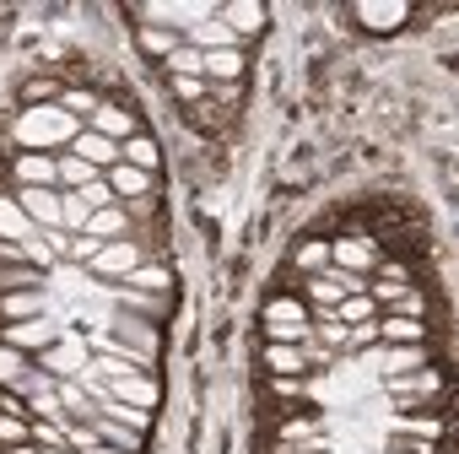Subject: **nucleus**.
<instances>
[{"mask_svg":"<svg viewBox=\"0 0 459 454\" xmlns=\"http://www.w3.org/2000/svg\"><path fill=\"white\" fill-rule=\"evenodd\" d=\"M82 130H87L82 119H71L60 103H49V109H17L6 125V141H12V152H65Z\"/></svg>","mask_w":459,"mask_h":454,"instance_id":"nucleus-1","label":"nucleus"},{"mask_svg":"<svg viewBox=\"0 0 459 454\" xmlns=\"http://www.w3.org/2000/svg\"><path fill=\"white\" fill-rule=\"evenodd\" d=\"M221 6L211 0H178V6H157V0H141V6H125V22L130 28H162V33H189L200 22H211Z\"/></svg>","mask_w":459,"mask_h":454,"instance_id":"nucleus-2","label":"nucleus"},{"mask_svg":"<svg viewBox=\"0 0 459 454\" xmlns=\"http://www.w3.org/2000/svg\"><path fill=\"white\" fill-rule=\"evenodd\" d=\"M427 12L421 6H368V0H357V6H346V22L368 39H389V33H405V22H421Z\"/></svg>","mask_w":459,"mask_h":454,"instance_id":"nucleus-3","label":"nucleus"},{"mask_svg":"<svg viewBox=\"0 0 459 454\" xmlns=\"http://www.w3.org/2000/svg\"><path fill=\"white\" fill-rule=\"evenodd\" d=\"M108 395H114L119 406H135V411H146V416H157V411H162V400H168V384H162V373H146V368H130L125 379H114V384H108Z\"/></svg>","mask_w":459,"mask_h":454,"instance_id":"nucleus-4","label":"nucleus"},{"mask_svg":"<svg viewBox=\"0 0 459 454\" xmlns=\"http://www.w3.org/2000/svg\"><path fill=\"white\" fill-rule=\"evenodd\" d=\"M71 325H60V319H49V314H39V319H17V325H0V341L6 346H17V352H28V357H39V352H49L60 336H65Z\"/></svg>","mask_w":459,"mask_h":454,"instance_id":"nucleus-5","label":"nucleus"},{"mask_svg":"<svg viewBox=\"0 0 459 454\" xmlns=\"http://www.w3.org/2000/svg\"><path fill=\"white\" fill-rule=\"evenodd\" d=\"M135 266H146V249H141L135 239H119V244H103L98 260H92L82 276H87V282H125Z\"/></svg>","mask_w":459,"mask_h":454,"instance_id":"nucleus-6","label":"nucleus"},{"mask_svg":"<svg viewBox=\"0 0 459 454\" xmlns=\"http://www.w3.org/2000/svg\"><path fill=\"white\" fill-rule=\"evenodd\" d=\"M87 357H92L87 336H82V330H65V336H60V341H55L49 352H39L33 362H39V368H44L49 379H76V373L87 368Z\"/></svg>","mask_w":459,"mask_h":454,"instance_id":"nucleus-7","label":"nucleus"},{"mask_svg":"<svg viewBox=\"0 0 459 454\" xmlns=\"http://www.w3.org/2000/svg\"><path fill=\"white\" fill-rule=\"evenodd\" d=\"M221 22L233 28V39L244 49H255L265 33H271V6H260V0H227L221 6Z\"/></svg>","mask_w":459,"mask_h":454,"instance_id":"nucleus-8","label":"nucleus"},{"mask_svg":"<svg viewBox=\"0 0 459 454\" xmlns=\"http://www.w3.org/2000/svg\"><path fill=\"white\" fill-rule=\"evenodd\" d=\"M378 244L373 239H357V233H330V266L351 271V276H373L378 271Z\"/></svg>","mask_w":459,"mask_h":454,"instance_id":"nucleus-9","label":"nucleus"},{"mask_svg":"<svg viewBox=\"0 0 459 454\" xmlns=\"http://www.w3.org/2000/svg\"><path fill=\"white\" fill-rule=\"evenodd\" d=\"M421 341H448V330H437L427 319H405V314L378 309V346H421Z\"/></svg>","mask_w":459,"mask_h":454,"instance_id":"nucleus-10","label":"nucleus"},{"mask_svg":"<svg viewBox=\"0 0 459 454\" xmlns=\"http://www.w3.org/2000/svg\"><path fill=\"white\" fill-rule=\"evenodd\" d=\"M255 368H260V379H298V373H314V362H308V341H303V346L265 341V346L255 352Z\"/></svg>","mask_w":459,"mask_h":454,"instance_id":"nucleus-11","label":"nucleus"},{"mask_svg":"<svg viewBox=\"0 0 459 454\" xmlns=\"http://www.w3.org/2000/svg\"><path fill=\"white\" fill-rule=\"evenodd\" d=\"M330 266V233L325 227H303V233L292 239V249H287V260H281V271H292V276H314V271H325Z\"/></svg>","mask_w":459,"mask_h":454,"instance_id":"nucleus-12","label":"nucleus"},{"mask_svg":"<svg viewBox=\"0 0 459 454\" xmlns=\"http://www.w3.org/2000/svg\"><path fill=\"white\" fill-rule=\"evenodd\" d=\"M12 200L22 205V216L39 227V233H55L60 227V189H12ZM65 233V227H60Z\"/></svg>","mask_w":459,"mask_h":454,"instance_id":"nucleus-13","label":"nucleus"},{"mask_svg":"<svg viewBox=\"0 0 459 454\" xmlns=\"http://www.w3.org/2000/svg\"><path fill=\"white\" fill-rule=\"evenodd\" d=\"M130 39H135L141 60H146V71H162L184 49V33H162V28H130Z\"/></svg>","mask_w":459,"mask_h":454,"instance_id":"nucleus-14","label":"nucleus"},{"mask_svg":"<svg viewBox=\"0 0 459 454\" xmlns=\"http://www.w3.org/2000/svg\"><path fill=\"white\" fill-rule=\"evenodd\" d=\"M65 87H71L65 71H33V76H22V87H17V109H49V103H60Z\"/></svg>","mask_w":459,"mask_h":454,"instance_id":"nucleus-15","label":"nucleus"},{"mask_svg":"<svg viewBox=\"0 0 459 454\" xmlns=\"http://www.w3.org/2000/svg\"><path fill=\"white\" fill-rule=\"evenodd\" d=\"M119 162H130V168H141V173H162V146H157V130L146 125V130L125 135V141H119Z\"/></svg>","mask_w":459,"mask_h":454,"instance_id":"nucleus-16","label":"nucleus"},{"mask_svg":"<svg viewBox=\"0 0 459 454\" xmlns=\"http://www.w3.org/2000/svg\"><path fill=\"white\" fill-rule=\"evenodd\" d=\"M98 443L108 449H125V454H146L152 449V427H130V422H114V416H98Z\"/></svg>","mask_w":459,"mask_h":454,"instance_id":"nucleus-17","label":"nucleus"},{"mask_svg":"<svg viewBox=\"0 0 459 454\" xmlns=\"http://www.w3.org/2000/svg\"><path fill=\"white\" fill-rule=\"evenodd\" d=\"M184 44H189L195 55H216V49H244V44L233 39V28H227V22H221V12H216L211 22H200V28H189V33H184ZM249 55H255V49H249Z\"/></svg>","mask_w":459,"mask_h":454,"instance_id":"nucleus-18","label":"nucleus"},{"mask_svg":"<svg viewBox=\"0 0 459 454\" xmlns=\"http://www.w3.org/2000/svg\"><path fill=\"white\" fill-rule=\"evenodd\" d=\"M87 239H98V244L135 239V222H130V211H125V205H103V211H92V222H87Z\"/></svg>","mask_w":459,"mask_h":454,"instance_id":"nucleus-19","label":"nucleus"},{"mask_svg":"<svg viewBox=\"0 0 459 454\" xmlns=\"http://www.w3.org/2000/svg\"><path fill=\"white\" fill-rule=\"evenodd\" d=\"M65 152H71V157H82V162H92L98 173H108V168L119 162V141H108V135H98V130H82Z\"/></svg>","mask_w":459,"mask_h":454,"instance_id":"nucleus-20","label":"nucleus"},{"mask_svg":"<svg viewBox=\"0 0 459 454\" xmlns=\"http://www.w3.org/2000/svg\"><path fill=\"white\" fill-rule=\"evenodd\" d=\"M205 82H249V49H216L200 65Z\"/></svg>","mask_w":459,"mask_h":454,"instance_id":"nucleus-21","label":"nucleus"},{"mask_svg":"<svg viewBox=\"0 0 459 454\" xmlns=\"http://www.w3.org/2000/svg\"><path fill=\"white\" fill-rule=\"evenodd\" d=\"M39 314H49V292H0V325L39 319Z\"/></svg>","mask_w":459,"mask_h":454,"instance_id":"nucleus-22","label":"nucleus"},{"mask_svg":"<svg viewBox=\"0 0 459 454\" xmlns=\"http://www.w3.org/2000/svg\"><path fill=\"white\" fill-rule=\"evenodd\" d=\"M0 239H6V244H28V239H39V227L22 216V205L12 200V189H0Z\"/></svg>","mask_w":459,"mask_h":454,"instance_id":"nucleus-23","label":"nucleus"},{"mask_svg":"<svg viewBox=\"0 0 459 454\" xmlns=\"http://www.w3.org/2000/svg\"><path fill=\"white\" fill-rule=\"evenodd\" d=\"M157 82H162V92L173 98V109H178V114L211 98V82H205V76H157Z\"/></svg>","mask_w":459,"mask_h":454,"instance_id":"nucleus-24","label":"nucleus"},{"mask_svg":"<svg viewBox=\"0 0 459 454\" xmlns=\"http://www.w3.org/2000/svg\"><path fill=\"white\" fill-rule=\"evenodd\" d=\"M125 282H130L135 292H178V271H173V266H135Z\"/></svg>","mask_w":459,"mask_h":454,"instance_id":"nucleus-25","label":"nucleus"},{"mask_svg":"<svg viewBox=\"0 0 459 454\" xmlns=\"http://www.w3.org/2000/svg\"><path fill=\"white\" fill-rule=\"evenodd\" d=\"M87 222H92V205H87V195L82 189H60V227L76 239V233H87Z\"/></svg>","mask_w":459,"mask_h":454,"instance_id":"nucleus-26","label":"nucleus"},{"mask_svg":"<svg viewBox=\"0 0 459 454\" xmlns=\"http://www.w3.org/2000/svg\"><path fill=\"white\" fill-rule=\"evenodd\" d=\"M60 109H65L71 119L92 125V114L103 109V92H98V87H65V92H60Z\"/></svg>","mask_w":459,"mask_h":454,"instance_id":"nucleus-27","label":"nucleus"},{"mask_svg":"<svg viewBox=\"0 0 459 454\" xmlns=\"http://www.w3.org/2000/svg\"><path fill=\"white\" fill-rule=\"evenodd\" d=\"M55 168H60V189H87V184L103 179L92 162H82V157H71V152H55Z\"/></svg>","mask_w":459,"mask_h":454,"instance_id":"nucleus-28","label":"nucleus"},{"mask_svg":"<svg viewBox=\"0 0 459 454\" xmlns=\"http://www.w3.org/2000/svg\"><path fill=\"white\" fill-rule=\"evenodd\" d=\"M330 314H335V319H341V325L351 330V325H368V319H378V303H373L368 292H351V298H341V303H335Z\"/></svg>","mask_w":459,"mask_h":454,"instance_id":"nucleus-29","label":"nucleus"},{"mask_svg":"<svg viewBox=\"0 0 459 454\" xmlns=\"http://www.w3.org/2000/svg\"><path fill=\"white\" fill-rule=\"evenodd\" d=\"M22 373H33V357L0 341V389H17V384H22Z\"/></svg>","mask_w":459,"mask_h":454,"instance_id":"nucleus-30","label":"nucleus"},{"mask_svg":"<svg viewBox=\"0 0 459 454\" xmlns=\"http://www.w3.org/2000/svg\"><path fill=\"white\" fill-rule=\"evenodd\" d=\"M33 443H39V449H60V443H65L60 422H33Z\"/></svg>","mask_w":459,"mask_h":454,"instance_id":"nucleus-31","label":"nucleus"},{"mask_svg":"<svg viewBox=\"0 0 459 454\" xmlns=\"http://www.w3.org/2000/svg\"><path fill=\"white\" fill-rule=\"evenodd\" d=\"M87 454H125V449H108V443H92Z\"/></svg>","mask_w":459,"mask_h":454,"instance_id":"nucleus-32","label":"nucleus"},{"mask_svg":"<svg viewBox=\"0 0 459 454\" xmlns=\"http://www.w3.org/2000/svg\"><path fill=\"white\" fill-rule=\"evenodd\" d=\"M44 454H76V449H65V443H60V449H44Z\"/></svg>","mask_w":459,"mask_h":454,"instance_id":"nucleus-33","label":"nucleus"}]
</instances>
